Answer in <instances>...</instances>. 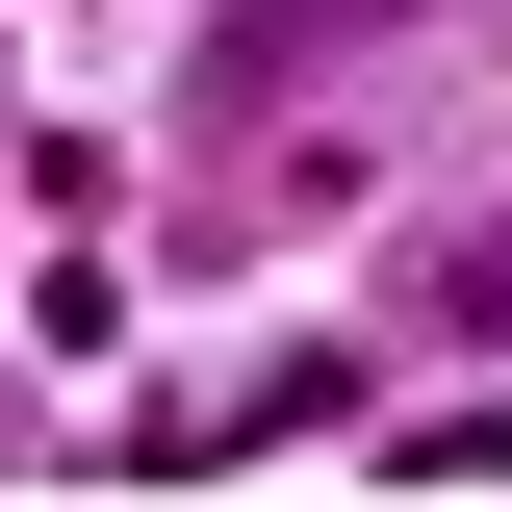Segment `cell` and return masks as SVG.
Instances as JSON below:
<instances>
[{
  "mask_svg": "<svg viewBox=\"0 0 512 512\" xmlns=\"http://www.w3.org/2000/svg\"><path fill=\"white\" fill-rule=\"evenodd\" d=\"M308 26H359V0H256V26H231V52H308Z\"/></svg>",
  "mask_w": 512,
  "mask_h": 512,
  "instance_id": "obj_1",
  "label": "cell"
}]
</instances>
